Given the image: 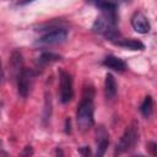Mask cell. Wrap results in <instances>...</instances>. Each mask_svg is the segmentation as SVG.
Here are the masks:
<instances>
[{
    "mask_svg": "<svg viewBox=\"0 0 157 157\" xmlns=\"http://www.w3.org/2000/svg\"><path fill=\"white\" fill-rule=\"evenodd\" d=\"M87 2L97 6L99 10H117V7L128 0H86Z\"/></svg>",
    "mask_w": 157,
    "mask_h": 157,
    "instance_id": "cell-11",
    "label": "cell"
},
{
    "mask_svg": "<svg viewBox=\"0 0 157 157\" xmlns=\"http://www.w3.org/2000/svg\"><path fill=\"white\" fill-rule=\"evenodd\" d=\"M156 146H157L156 142H150V144H148V150L151 151V155H152V156L156 155Z\"/></svg>",
    "mask_w": 157,
    "mask_h": 157,
    "instance_id": "cell-16",
    "label": "cell"
},
{
    "mask_svg": "<svg viewBox=\"0 0 157 157\" xmlns=\"http://www.w3.org/2000/svg\"><path fill=\"white\" fill-rule=\"evenodd\" d=\"M103 65L107 66L108 69H112L114 71H118V72H123L125 71L128 67H126V64L124 60H121L120 58L118 56H114V55H108L104 58L103 60Z\"/></svg>",
    "mask_w": 157,
    "mask_h": 157,
    "instance_id": "cell-10",
    "label": "cell"
},
{
    "mask_svg": "<svg viewBox=\"0 0 157 157\" xmlns=\"http://www.w3.org/2000/svg\"><path fill=\"white\" fill-rule=\"evenodd\" d=\"M34 78H36V74L33 70L23 67L20 71V74L17 75V91L21 97L26 98L29 94L34 83Z\"/></svg>",
    "mask_w": 157,
    "mask_h": 157,
    "instance_id": "cell-5",
    "label": "cell"
},
{
    "mask_svg": "<svg viewBox=\"0 0 157 157\" xmlns=\"http://www.w3.org/2000/svg\"><path fill=\"white\" fill-rule=\"evenodd\" d=\"M137 141H139V125L136 121H132L130 125L126 126L121 137L119 139L115 148V155H120L123 152L130 151L131 148H134Z\"/></svg>",
    "mask_w": 157,
    "mask_h": 157,
    "instance_id": "cell-3",
    "label": "cell"
},
{
    "mask_svg": "<svg viewBox=\"0 0 157 157\" xmlns=\"http://www.w3.org/2000/svg\"><path fill=\"white\" fill-rule=\"evenodd\" d=\"M67 37V31L65 28H54L53 31L47 32L44 36H42L36 44L43 45V47H49V45H56L63 42H65Z\"/></svg>",
    "mask_w": 157,
    "mask_h": 157,
    "instance_id": "cell-6",
    "label": "cell"
},
{
    "mask_svg": "<svg viewBox=\"0 0 157 157\" xmlns=\"http://www.w3.org/2000/svg\"><path fill=\"white\" fill-rule=\"evenodd\" d=\"M61 56L58 55V54H54V53H50V52H43L38 58H37V65L38 66H44V65H48L50 63H54L56 60H60Z\"/></svg>",
    "mask_w": 157,
    "mask_h": 157,
    "instance_id": "cell-14",
    "label": "cell"
},
{
    "mask_svg": "<svg viewBox=\"0 0 157 157\" xmlns=\"http://www.w3.org/2000/svg\"><path fill=\"white\" fill-rule=\"evenodd\" d=\"M93 32L104 36L110 42L120 36L117 29V13L115 10H101V15L96 18L93 26Z\"/></svg>",
    "mask_w": 157,
    "mask_h": 157,
    "instance_id": "cell-2",
    "label": "cell"
},
{
    "mask_svg": "<svg viewBox=\"0 0 157 157\" xmlns=\"http://www.w3.org/2000/svg\"><path fill=\"white\" fill-rule=\"evenodd\" d=\"M115 94H117V81L112 74H107L104 81V96L107 99H113Z\"/></svg>",
    "mask_w": 157,
    "mask_h": 157,
    "instance_id": "cell-12",
    "label": "cell"
},
{
    "mask_svg": "<svg viewBox=\"0 0 157 157\" xmlns=\"http://www.w3.org/2000/svg\"><path fill=\"white\" fill-rule=\"evenodd\" d=\"M32 1H34V0H20L18 1V5H27V4L32 2Z\"/></svg>",
    "mask_w": 157,
    "mask_h": 157,
    "instance_id": "cell-19",
    "label": "cell"
},
{
    "mask_svg": "<svg viewBox=\"0 0 157 157\" xmlns=\"http://www.w3.org/2000/svg\"><path fill=\"white\" fill-rule=\"evenodd\" d=\"M131 26H132V28L137 33H141V34L148 33L150 29H151L150 22H148L147 17L142 12H135L132 15V17H131Z\"/></svg>",
    "mask_w": 157,
    "mask_h": 157,
    "instance_id": "cell-7",
    "label": "cell"
},
{
    "mask_svg": "<svg viewBox=\"0 0 157 157\" xmlns=\"http://www.w3.org/2000/svg\"><path fill=\"white\" fill-rule=\"evenodd\" d=\"M10 65H11V69L15 74V76L17 77V75L20 74V71L23 69V60H22V54L20 52H13L12 55H11V59H10Z\"/></svg>",
    "mask_w": 157,
    "mask_h": 157,
    "instance_id": "cell-13",
    "label": "cell"
},
{
    "mask_svg": "<svg viewBox=\"0 0 157 157\" xmlns=\"http://www.w3.org/2000/svg\"><path fill=\"white\" fill-rule=\"evenodd\" d=\"M96 142H97V156H103L108 145H109V135L104 126H99L96 132Z\"/></svg>",
    "mask_w": 157,
    "mask_h": 157,
    "instance_id": "cell-8",
    "label": "cell"
},
{
    "mask_svg": "<svg viewBox=\"0 0 157 157\" xmlns=\"http://www.w3.org/2000/svg\"><path fill=\"white\" fill-rule=\"evenodd\" d=\"M152 109H153V99L151 96H146L140 105V112L145 118H148L152 114Z\"/></svg>",
    "mask_w": 157,
    "mask_h": 157,
    "instance_id": "cell-15",
    "label": "cell"
},
{
    "mask_svg": "<svg viewBox=\"0 0 157 157\" xmlns=\"http://www.w3.org/2000/svg\"><path fill=\"white\" fill-rule=\"evenodd\" d=\"M93 97H94V90L92 86H86L83 88L82 98L80 104L77 105L76 112V120L77 125L82 130H87L93 126L94 124V107H93Z\"/></svg>",
    "mask_w": 157,
    "mask_h": 157,
    "instance_id": "cell-1",
    "label": "cell"
},
{
    "mask_svg": "<svg viewBox=\"0 0 157 157\" xmlns=\"http://www.w3.org/2000/svg\"><path fill=\"white\" fill-rule=\"evenodd\" d=\"M112 42L118 47L130 49V50H144L145 49L144 43H141L137 39H132V38H123L121 36H119L118 38H115Z\"/></svg>",
    "mask_w": 157,
    "mask_h": 157,
    "instance_id": "cell-9",
    "label": "cell"
},
{
    "mask_svg": "<svg viewBox=\"0 0 157 157\" xmlns=\"http://www.w3.org/2000/svg\"><path fill=\"white\" fill-rule=\"evenodd\" d=\"M78 152H80V153H82L83 156H88V155L91 153V151H90V148H88V147H86L85 150H83V148H80V150H78Z\"/></svg>",
    "mask_w": 157,
    "mask_h": 157,
    "instance_id": "cell-17",
    "label": "cell"
},
{
    "mask_svg": "<svg viewBox=\"0 0 157 157\" xmlns=\"http://www.w3.org/2000/svg\"><path fill=\"white\" fill-rule=\"evenodd\" d=\"M4 78V69H2V64H1V60H0V82L2 81Z\"/></svg>",
    "mask_w": 157,
    "mask_h": 157,
    "instance_id": "cell-18",
    "label": "cell"
},
{
    "mask_svg": "<svg viewBox=\"0 0 157 157\" xmlns=\"http://www.w3.org/2000/svg\"><path fill=\"white\" fill-rule=\"evenodd\" d=\"M59 98L61 103H69L74 97V82L72 76L60 69L59 70Z\"/></svg>",
    "mask_w": 157,
    "mask_h": 157,
    "instance_id": "cell-4",
    "label": "cell"
}]
</instances>
